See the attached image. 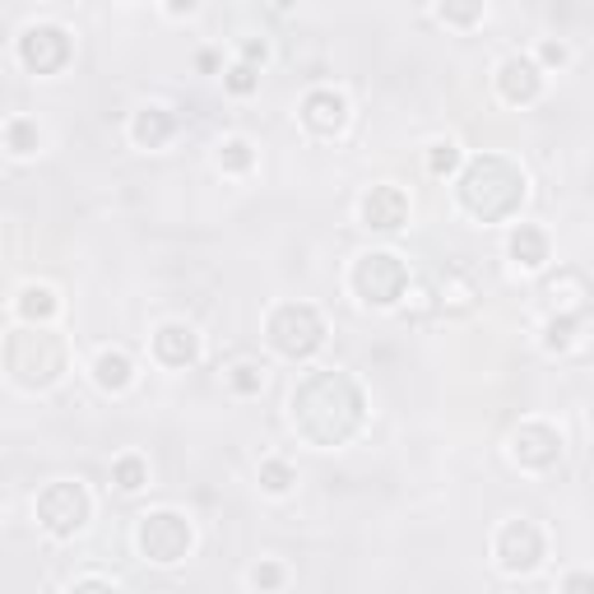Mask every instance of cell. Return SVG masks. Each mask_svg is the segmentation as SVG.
<instances>
[{
    "instance_id": "14",
    "label": "cell",
    "mask_w": 594,
    "mask_h": 594,
    "mask_svg": "<svg viewBox=\"0 0 594 594\" xmlns=\"http://www.w3.org/2000/svg\"><path fill=\"white\" fill-rule=\"evenodd\" d=\"M154 358L163 367H190L200 358V334L190 326H182V321H167L154 334Z\"/></svg>"
},
{
    "instance_id": "13",
    "label": "cell",
    "mask_w": 594,
    "mask_h": 594,
    "mask_svg": "<svg viewBox=\"0 0 594 594\" xmlns=\"http://www.w3.org/2000/svg\"><path fill=\"white\" fill-rule=\"evenodd\" d=\"M409 219V196L399 186H372L363 196V223L372 232H399Z\"/></svg>"
},
{
    "instance_id": "6",
    "label": "cell",
    "mask_w": 594,
    "mask_h": 594,
    "mask_svg": "<svg viewBox=\"0 0 594 594\" xmlns=\"http://www.w3.org/2000/svg\"><path fill=\"white\" fill-rule=\"evenodd\" d=\"M409 288V265L395 256V251H367L363 261L353 265V293L363 297L367 307H395Z\"/></svg>"
},
{
    "instance_id": "5",
    "label": "cell",
    "mask_w": 594,
    "mask_h": 594,
    "mask_svg": "<svg viewBox=\"0 0 594 594\" xmlns=\"http://www.w3.org/2000/svg\"><path fill=\"white\" fill-rule=\"evenodd\" d=\"M89 512H94V502L84 493V483H75V479L47 483L37 493V525L56 539H75L79 529L89 525Z\"/></svg>"
},
{
    "instance_id": "29",
    "label": "cell",
    "mask_w": 594,
    "mask_h": 594,
    "mask_svg": "<svg viewBox=\"0 0 594 594\" xmlns=\"http://www.w3.org/2000/svg\"><path fill=\"white\" fill-rule=\"evenodd\" d=\"M562 594H594V576L590 571H571V576L562 581Z\"/></svg>"
},
{
    "instance_id": "22",
    "label": "cell",
    "mask_w": 594,
    "mask_h": 594,
    "mask_svg": "<svg viewBox=\"0 0 594 594\" xmlns=\"http://www.w3.org/2000/svg\"><path fill=\"white\" fill-rule=\"evenodd\" d=\"M293 483H297V470L288 460H265L261 464V487H265V493L284 497V493H293Z\"/></svg>"
},
{
    "instance_id": "10",
    "label": "cell",
    "mask_w": 594,
    "mask_h": 594,
    "mask_svg": "<svg viewBox=\"0 0 594 594\" xmlns=\"http://www.w3.org/2000/svg\"><path fill=\"white\" fill-rule=\"evenodd\" d=\"M562 455V437L548 422H520L512 432V460L520 470H553Z\"/></svg>"
},
{
    "instance_id": "15",
    "label": "cell",
    "mask_w": 594,
    "mask_h": 594,
    "mask_svg": "<svg viewBox=\"0 0 594 594\" xmlns=\"http://www.w3.org/2000/svg\"><path fill=\"white\" fill-rule=\"evenodd\" d=\"M506 256H512L520 270H543L548 265V232L535 223H520L506 242Z\"/></svg>"
},
{
    "instance_id": "20",
    "label": "cell",
    "mask_w": 594,
    "mask_h": 594,
    "mask_svg": "<svg viewBox=\"0 0 594 594\" xmlns=\"http://www.w3.org/2000/svg\"><path fill=\"white\" fill-rule=\"evenodd\" d=\"M251 163H256V148H251V140L232 135V140L219 144V167H223V173H246Z\"/></svg>"
},
{
    "instance_id": "27",
    "label": "cell",
    "mask_w": 594,
    "mask_h": 594,
    "mask_svg": "<svg viewBox=\"0 0 594 594\" xmlns=\"http://www.w3.org/2000/svg\"><path fill=\"white\" fill-rule=\"evenodd\" d=\"M284 581H288V571L279 562H256V566H251V585H256L261 594L284 590Z\"/></svg>"
},
{
    "instance_id": "24",
    "label": "cell",
    "mask_w": 594,
    "mask_h": 594,
    "mask_svg": "<svg viewBox=\"0 0 594 594\" xmlns=\"http://www.w3.org/2000/svg\"><path fill=\"white\" fill-rule=\"evenodd\" d=\"M428 173H432V177H451V173H460V148H455L451 140H441V144L428 148Z\"/></svg>"
},
{
    "instance_id": "12",
    "label": "cell",
    "mask_w": 594,
    "mask_h": 594,
    "mask_svg": "<svg viewBox=\"0 0 594 594\" xmlns=\"http://www.w3.org/2000/svg\"><path fill=\"white\" fill-rule=\"evenodd\" d=\"M297 112H302V125L311 135H339L349 125V98L334 89H311Z\"/></svg>"
},
{
    "instance_id": "28",
    "label": "cell",
    "mask_w": 594,
    "mask_h": 594,
    "mask_svg": "<svg viewBox=\"0 0 594 594\" xmlns=\"http://www.w3.org/2000/svg\"><path fill=\"white\" fill-rule=\"evenodd\" d=\"M437 19H446V24H479L483 6H441Z\"/></svg>"
},
{
    "instance_id": "2",
    "label": "cell",
    "mask_w": 594,
    "mask_h": 594,
    "mask_svg": "<svg viewBox=\"0 0 594 594\" xmlns=\"http://www.w3.org/2000/svg\"><path fill=\"white\" fill-rule=\"evenodd\" d=\"M460 205L483 223L512 219L525 205V173L502 154H479L460 167Z\"/></svg>"
},
{
    "instance_id": "25",
    "label": "cell",
    "mask_w": 594,
    "mask_h": 594,
    "mask_svg": "<svg viewBox=\"0 0 594 594\" xmlns=\"http://www.w3.org/2000/svg\"><path fill=\"white\" fill-rule=\"evenodd\" d=\"M228 386L238 391V395H261V386H265V367H256V363H238L228 372Z\"/></svg>"
},
{
    "instance_id": "9",
    "label": "cell",
    "mask_w": 594,
    "mask_h": 594,
    "mask_svg": "<svg viewBox=\"0 0 594 594\" xmlns=\"http://www.w3.org/2000/svg\"><path fill=\"white\" fill-rule=\"evenodd\" d=\"M70 33L56 29V24H33L19 37V61L33 70V75H56L61 66L70 61Z\"/></svg>"
},
{
    "instance_id": "1",
    "label": "cell",
    "mask_w": 594,
    "mask_h": 594,
    "mask_svg": "<svg viewBox=\"0 0 594 594\" xmlns=\"http://www.w3.org/2000/svg\"><path fill=\"white\" fill-rule=\"evenodd\" d=\"M293 428L311 446H349L367 418V395L349 372H307L288 399Z\"/></svg>"
},
{
    "instance_id": "19",
    "label": "cell",
    "mask_w": 594,
    "mask_h": 594,
    "mask_svg": "<svg viewBox=\"0 0 594 594\" xmlns=\"http://www.w3.org/2000/svg\"><path fill=\"white\" fill-rule=\"evenodd\" d=\"M37 121H29V117H14L10 125H6V144H10V154L14 158H29L33 148H37Z\"/></svg>"
},
{
    "instance_id": "30",
    "label": "cell",
    "mask_w": 594,
    "mask_h": 594,
    "mask_svg": "<svg viewBox=\"0 0 594 594\" xmlns=\"http://www.w3.org/2000/svg\"><path fill=\"white\" fill-rule=\"evenodd\" d=\"M265 56H270V47H265L261 37H246L242 42V61H246V66H265Z\"/></svg>"
},
{
    "instance_id": "4",
    "label": "cell",
    "mask_w": 594,
    "mask_h": 594,
    "mask_svg": "<svg viewBox=\"0 0 594 594\" xmlns=\"http://www.w3.org/2000/svg\"><path fill=\"white\" fill-rule=\"evenodd\" d=\"M270 344H274V353L293 358V363L311 358L316 349L326 344L321 311H316L311 302H284V307H274V316H270Z\"/></svg>"
},
{
    "instance_id": "3",
    "label": "cell",
    "mask_w": 594,
    "mask_h": 594,
    "mask_svg": "<svg viewBox=\"0 0 594 594\" xmlns=\"http://www.w3.org/2000/svg\"><path fill=\"white\" fill-rule=\"evenodd\" d=\"M6 372L14 386L24 391H47L66 372V339L42 330V326H19L6 339Z\"/></svg>"
},
{
    "instance_id": "21",
    "label": "cell",
    "mask_w": 594,
    "mask_h": 594,
    "mask_svg": "<svg viewBox=\"0 0 594 594\" xmlns=\"http://www.w3.org/2000/svg\"><path fill=\"white\" fill-rule=\"evenodd\" d=\"M112 483L121 487V493H140V487L148 483V464H144L140 455H121V460L112 464Z\"/></svg>"
},
{
    "instance_id": "8",
    "label": "cell",
    "mask_w": 594,
    "mask_h": 594,
    "mask_svg": "<svg viewBox=\"0 0 594 594\" xmlns=\"http://www.w3.org/2000/svg\"><path fill=\"white\" fill-rule=\"evenodd\" d=\"M497 562L502 571H512V576H529L539 562H543V529L535 520H506L497 529Z\"/></svg>"
},
{
    "instance_id": "32",
    "label": "cell",
    "mask_w": 594,
    "mask_h": 594,
    "mask_svg": "<svg viewBox=\"0 0 594 594\" xmlns=\"http://www.w3.org/2000/svg\"><path fill=\"white\" fill-rule=\"evenodd\" d=\"M539 61H543V66H566V47H562V42L548 37L543 47H539Z\"/></svg>"
},
{
    "instance_id": "26",
    "label": "cell",
    "mask_w": 594,
    "mask_h": 594,
    "mask_svg": "<svg viewBox=\"0 0 594 594\" xmlns=\"http://www.w3.org/2000/svg\"><path fill=\"white\" fill-rule=\"evenodd\" d=\"M223 84H228V94L246 98V94H256V89H261V70H256V66H246V61H238V66L223 75Z\"/></svg>"
},
{
    "instance_id": "31",
    "label": "cell",
    "mask_w": 594,
    "mask_h": 594,
    "mask_svg": "<svg viewBox=\"0 0 594 594\" xmlns=\"http://www.w3.org/2000/svg\"><path fill=\"white\" fill-rule=\"evenodd\" d=\"M70 594H121L112 581H98V576H89V581H75L70 585Z\"/></svg>"
},
{
    "instance_id": "18",
    "label": "cell",
    "mask_w": 594,
    "mask_h": 594,
    "mask_svg": "<svg viewBox=\"0 0 594 594\" xmlns=\"http://www.w3.org/2000/svg\"><path fill=\"white\" fill-rule=\"evenodd\" d=\"M14 311L24 316L29 326H42V321H52V316H56V293H52V288H42V284H29L24 293H19Z\"/></svg>"
},
{
    "instance_id": "23",
    "label": "cell",
    "mask_w": 594,
    "mask_h": 594,
    "mask_svg": "<svg viewBox=\"0 0 594 594\" xmlns=\"http://www.w3.org/2000/svg\"><path fill=\"white\" fill-rule=\"evenodd\" d=\"M576 326H581L576 311L553 316V321H548V330H543V344H548V349H571V339H576Z\"/></svg>"
},
{
    "instance_id": "16",
    "label": "cell",
    "mask_w": 594,
    "mask_h": 594,
    "mask_svg": "<svg viewBox=\"0 0 594 594\" xmlns=\"http://www.w3.org/2000/svg\"><path fill=\"white\" fill-rule=\"evenodd\" d=\"M173 131H177V121H173L167 108H144L131 121V135H135L140 148H163L167 140H173Z\"/></svg>"
},
{
    "instance_id": "17",
    "label": "cell",
    "mask_w": 594,
    "mask_h": 594,
    "mask_svg": "<svg viewBox=\"0 0 594 594\" xmlns=\"http://www.w3.org/2000/svg\"><path fill=\"white\" fill-rule=\"evenodd\" d=\"M94 381L102 391H125L135 381V367H131V358H125L121 349H108V353H98V363H94Z\"/></svg>"
},
{
    "instance_id": "11",
    "label": "cell",
    "mask_w": 594,
    "mask_h": 594,
    "mask_svg": "<svg viewBox=\"0 0 594 594\" xmlns=\"http://www.w3.org/2000/svg\"><path fill=\"white\" fill-rule=\"evenodd\" d=\"M497 94L506 102H516V108H525V102H535L543 94V66L535 56H506L497 66Z\"/></svg>"
},
{
    "instance_id": "7",
    "label": "cell",
    "mask_w": 594,
    "mask_h": 594,
    "mask_svg": "<svg viewBox=\"0 0 594 594\" xmlns=\"http://www.w3.org/2000/svg\"><path fill=\"white\" fill-rule=\"evenodd\" d=\"M135 543H140V553L148 562H158V566H173L190 553V543H196V529H190L186 516L177 512H148L140 516V529H135Z\"/></svg>"
}]
</instances>
